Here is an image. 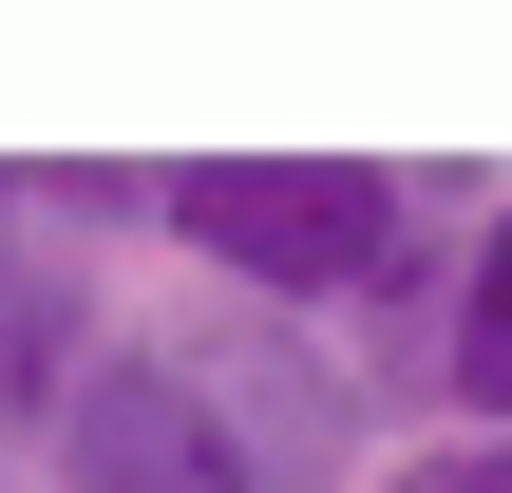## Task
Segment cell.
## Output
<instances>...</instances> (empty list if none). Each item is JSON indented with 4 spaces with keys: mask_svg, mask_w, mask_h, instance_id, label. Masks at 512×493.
<instances>
[{
    "mask_svg": "<svg viewBox=\"0 0 512 493\" xmlns=\"http://www.w3.org/2000/svg\"><path fill=\"white\" fill-rule=\"evenodd\" d=\"M0 266H19V209H0Z\"/></svg>",
    "mask_w": 512,
    "mask_h": 493,
    "instance_id": "7",
    "label": "cell"
},
{
    "mask_svg": "<svg viewBox=\"0 0 512 493\" xmlns=\"http://www.w3.org/2000/svg\"><path fill=\"white\" fill-rule=\"evenodd\" d=\"M95 342H114V304H95V266H76V247L0 266V437H19V456L57 437V399L95 380Z\"/></svg>",
    "mask_w": 512,
    "mask_h": 493,
    "instance_id": "3",
    "label": "cell"
},
{
    "mask_svg": "<svg viewBox=\"0 0 512 493\" xmlns=\"http://www.w3.org/2000/svg\"><path fill=\"white\" fill-rule=\"evenodd\" d=\"M437 209L456 171H380V152H190L152 171V228L209 266V304L247 323H418L437 304Z\"/></svg>",
    "mask_w": 512,
    "mask_h": 493,
    "instance_id": "2",
    "label": "cell"
},
{
    "mask_svg": "<svg viewBox=\"0 0 512 493\" xmlns=\"http://www.w3.org/2000/svg\"><path fill=\"white\" fill-rule=\"evenodd\" d=\"M418 342H437V399H456V437H512V190L475 209V247H437V304H418Z\"/></svg>",
    "mask_w": 512,
    "mask_h": 493,
    "instance_id": "4",
    "label": "cell"
},
{
    "mask_svg": "<svg viewBox=\"0 0 512 493\" xmlns=\"http://www.w3.org/2000/svg\"><path fill=\"white\" fill-rule=\"evenodd\" d=\"M361 493H512V437H399Z\"/></svg>",
    "mask_w": 512,
    "mask_h": 493,
    "instance_id": "6",
    "label": "cell"
},
{
    "mask_svg": "<svg viewBox=\"0 0 512 493\" xmlns=\"http://www.w3.org/2000/svg\"><path fill=\"white\" fill-rule=\"evenodd\" d=\"M0 493H19V475H0Z\"/></svg>",
    "mask_w": 512,
    "mask_h": 493,
    "instance_id": "8",
    "label": "cell"
},
{
    "mask_svg": "<svg viewBox=\"0 0 512 493\" xmlns=\"http://www.w3.org/2000/svg\"><path fill=\"white\" fill-rule=\"evenodd\" d=\"M0 209H38V228H152V171H95V152H57V171H0Z\"/></svg>",
    "mask_w": 512,
    "mask_h": 493,
    "instance_id": "5",
    "label": "cell"
},
{
    "mask_svg": "<svg viewBox=\"0 0 512 493\" xmlns=\"http://www.w3.org/2000/svg\"><path fill=\"white\" fill-rule=\"evenodd\" d=\"M342 456H361L342 342L247 323V304H171V323L95 342V380L38 437V493H342Z\"/></svg>",
    "mask_w": 512,
    "mask_h": 493,
    "instance_id": "1",
    "label": "cell"
}]
</instances>
